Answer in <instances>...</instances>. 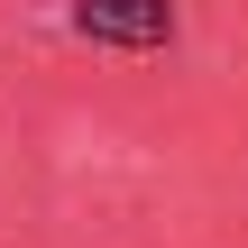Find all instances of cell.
Listing matches in <instances>:
<instances>
[{"label": "cell", "mask_w": 248, "mask_h": 248, "mask_svg": "<svg viewBox=\"0 0 248 248\" xmlns=\"http://www.w3.org/2000/svg\"><path fill=\"white\" fill-rule=\"evenodd\" d=\"M74 28L92 46L156 55V46H175V0H74Z\"/></svg>", "instance_id": "obj_1"}]
</instances>
